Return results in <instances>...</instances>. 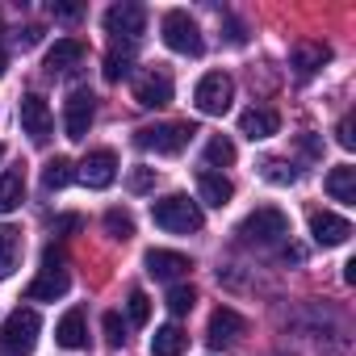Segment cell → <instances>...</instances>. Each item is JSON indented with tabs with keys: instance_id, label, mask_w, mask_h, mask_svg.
Here are the masks:
<instances>
[{
	"instance_id": "603a6c76",
	"label": "cell",
	"mask_w": 356,
	"mask_h": 356,
	"mask_svg": "<svg viewBox=\"0 0 356 356\" xmlns=\"http://www.w3.org/2000/svg\"><path fill=\"white\" fill-rule=\"evenodd\" d=\"M327 193L335 202H356V168L352 163H339L327 172Z\"/></svg>"
},
{
	"instance_id": "836d02e7",
	"label": "cell",
	"mask_w": 356,
	"mask_h": 356,
	"mask_svg": "<svg viewBox=\"0 0 356 356\" xmlns=\"http://www.w3.org/2000/svg\"><path fill=\"white\" fill-rule=\"evenodd\" d=\"M80 227H84V218H80V214H63V218H55V222H51V231H55V235H72V231H80Z\"/></svg>"
},
{
	"instance_id": "cb8c5ba5",
	"label": "cell",
	"mask_w": 356,
	"mask_h": 356,
	"mask_svg": "<svg viewBox=\"0 0 356 356\" xmlns=\"http://www.w3.org/2000/svg\"><path fill=\"white\" fill-rule=\"evenodd\" d=\"M72 181H76V163L72 159H63V155L47 159V168H42V185L47 189H67Z\"/></svg>"
},
{
	"instance_id": "8fae6325",
	"label": "cell",
	"mask_w": 356,
	"mask_h": 356,
	"mask_svg": "<svg viewBox=\"0 0 356 356\" xmlns=\"http://www.w3.org/2000/svg\"><path fill=\"white\" fill-rule=\"evenodd\" d=\"M80 181L88 185V189H109L113 185V176H118V155L109 151V147H101V151H88L84 159H80Z\"/></svg>"
},
{
	"instance_id": "7a4b0ae2",
	"label": "cell",
	"mask_w": 356,
	"mask_h": 356,
	"mask_svg": "<svg viewBox=\"0 0 356 356\" xmlns=\"http://www.w3.org/2000/svg\"><path fill=\"white\" fill-rule=\"evenodd\" d=\"M38 331H42L38 310L34 306H17L5 318V327H0V356H34Z\"/></svg>"
},
{
	"instance_id": "9a60e30c",
	"label": "cell",
	"mask_w": 356,
	"mask_h": 356,
	"mask_svg": "<svg viewBox=\"0 0 356 356\" xmlns=\"http://www.w3.org/2000/svg\"><path fill=\"white\" fill-rule=\"evenodd\" d=\"M67 289H72V277L63 273V264H47V268L30 281L26 298H30V302H55V298H63Z\"/></svg>"
},
{
	"instance_id": "4316f807",
	"label": "cell",
	"mask_w": 356,
	"mask_h": 356,
	"mask_svg": "<svg viewBox=\"0 0 356 356\" xmlns=\"http://www.w3.org/2000/svg\"><path fill=\"white\" fill-rule=\"evenodd\" d=\"M327 59H331V51H327V47H298V55H293V63H298V72H302V76L318 72Z\"/></svg>"
},
{
	"instance_id": "d4e9b609",
	"label": "cell",
	"mask_w": 356,
	"mask_h": 356,
	"mask_svg": "<svg viewBox=\"0 0 356 356\" xmlns=\"http://www.w3.org/2000/svg\"><path fill=\"white\" fill-rule=\"evenodd\" d=\"M105 235L118 239V243H126L134 235V214L130 210H105Z\"/></svg>"
},
{
	"instance_id": "5b68a950",
	"label": "cell",
	"mask_w": 356,
	"mask_h": 356,
	"mask_svg": "<svg viewBox=\"0 0 356 356\" xmlns=\"http://www.w3.org/2000/svg\"><path fill=\"white\" fill-rule=\"evenodd\" d=\"M239 235H243L248 243H260V248L281 243V239L289 235V214L277 210V206H260V210H252V214L239 222Z\"/></svg>"
},
{
	"instance_id": "52a82bcc",
	"label": "cell",
	"mask_w": 356,
	"mask_h": 356,
	"mask_svg": "<svg viewBox=\"0 0 356 356\" xmlns=\"http://www.w3.org/2000/svg\"><path fill=\"white\" fill-rule=\"evenodd\" d=\"M147 30V9L143 5H113L105 13V34H113V42H138Z\"/></svg>"
},
{
	"instance_id": "ffe728a7",
	"label": "cell",
	"mask_w": 356,
	"mask_h": 356,
	"mask_svg": "<svg viewBox=\"0 0 356 356\" xmlns=\"http://www.w3.org/2000/svg\"><path fill=\"white\" fill-rule=\"evenodd\" d=\"M80 59H84V42H76V38H59V42L47 51V72H51V76H63V72H72Z\"/></svg>"
},
{
	"instance_id": "5bb4252c",
	"label": "cell",
	"mask_w": 356,
	"mask_h": 356,
	"mask_svg": "<svg viewBox=\"0 0 356 356\" xmlns=\"http://www.w3.org/2000/svg\"><path fill=\"white\" fill-rule=\"evenodd\" d=\"M310 235H314V243H318V248H339V243H348L352 222H348L343 214L314 210V214H310Z\"/></svg>"
},
{
	"instance_id": "d590c367",
	"label": "cell",
	"mask_w": 356,
	"mask_h": 356,
	"mask_svg": "<svg viewBox=\"0 0 356 356\" xmlns=\"http://www.w3.org/2000/svg\"><path fill=\"white\" fill-rule=\"evenodd\" d=\"M51 13L63 17V22H76V17H80V5H51Z\"/></svg>"
},
{
	"instance_id": "f546056e",
	"label": "cell",
	"mask_w": 356,
	"mask_h": 356,
	"mask_svg": "<svg viewBox=\"0 0 356 356\" xmlns=\"http://www.w3.org/2000/svg\"><path fill=\"white\" fill-rule=\"evenodd\" d=\"M130 67H134V59H130L126 51H109V55H105V80H109V84L126 80V76H130Z\"/></svg>"
},
{
	"instance_id": "8992f818",
	"label": "cell",
	"mask_w": 356,
	"mask_h": 356,
	"mask_svg": "<svg viewBox=\"0 0 356 356\" xmlns=\"http://www.w3.org/2000/svg\"><path fill=\"white\" fill-rule=\"evenodd\" d=\"M193 101H197V109L206 118H222L231 109V101H235V80L227 72H206L197 80V88H193Z\"/></svg>"
},
{
	"instance_id": "f1b7e54d",
	"label": "cell",
	"mask_w": 356,
	"mask_h": 356,
	"mask_svg": "<svg viewBox=\"0 0 356 356\" xmlns=\"http://www.w3.org/2000/svg\"><path fill=\"white\" fill-rule=\"evenodd\" d=\"M126 314H130L134 327H147V323H151V298H147L143 289H130V298H126Z\"/></svg>"
},
{
	"instance_id": "6da1fadb",
	"label": "cell",
	"mask_w": 356,
	"mask_h": 356,
	"mask_svg": "<svg viewBox=\"0 0 356 356\" xmlns=\"http://www.w3.org/2000/svg\"><path fill=\"white\" fill-rule=\"evenodd\" d=\"M151 222H155L159 231H168V235H193V231H202L206 214H202V206H197L193 197L168 193V197L151 202Z\"/></svg>"
},
{
	"instance_id": "e0dca14e",
	"label": "cell",
	"mask_w": 356,
	"mask_h": 356,
	"mask_svg": "<svg viewBox=\"0 0 356 356\" xmlns=\"http://www.w3.org/2000/svg\"><path fill=\"white\" fill-rule=\"evenodd\" d=\"M277 130H281V118H277L273 109H264V105H252V109H243V113H239V134H248L252 143L273 138Z\"/></svg>"
},
{
	"instance_id": "d6986e66",
	"label": "cell",
	"mask_w": 356,
	"mask_h": 356,
	"mask_svg": "<svg viewBox=\"0 0 356 356\" xmlns=\"http://www.w3.org/2000/svg\"><path fill=\"white\" fill-rule=\"evenodd\" d=\"M22 231L17 227H9V222H0V281H9L13 273H17V264H22Z\"/></svg>"
},
{
	"instance_id": "7402d4cb",
	"label": "cell",
	"mask_w": 356,
	"mask_h": 356,
	"mask_svg": "<svg viewBox=\"0 0 356 356\" xmlns=\"http://www.w3.org/2000/svg\"><path fill=\"white\" fill-rule=\"evenodd\" d=\"M55 339L63 348H84L88 343V327H84V310H67L55 327Z\"/></svg>"
},
{
	"instance_id": "2e32d148",
	"label": "cell",
	"mask_w": 356,
	"mask_h": 356,
	"mask_svg": "<svg viewBox=\"0 0 356 356\" xmlns=\"http://www.w3.org/2000/svg\"><path fill=\"white\" fill-rule=\"evenodd\" d=\"M231 197H235V185L227 181L222 172H197V202L202 206L222 210V206H231Z\"/></svg>"
},
{
	"instance_id": "277c9868",
	"label": "cell",
	"mask_w": 356,
	"mask_h": 356,
	"mask_svg": "<svg viewBox=\"0 0 356 356\" xmlns=\"http://www.w3.org/2000/svg\"><path fill=\"white\" fill-rule=\"evenodd\" d=\"M159 34H163V47H168V51H176V55H189V59H197V55L206 51V42H202V30H197V22H193L185 9H172V13H163V26H159Z\"/></svg>"
},
{
	"instance_id": "ac0fdd59",
	"label": "cell",
	"mask_w": 356,
	"mask_h": 356,
	"mask_svg": "<svg viewBox=\"0 0 356 356\" xmlns=\"http://www.w3.org/2000/svg\"><path fill=\"white\" fill-rule=\"evenodd\" d=\"M185 348H189V331H185L181 323L155 327V335H151V356H185Z\"/></svg>"
},
{
	"instance_id": "8d00e7d4",
	"label": "cell",
	"mask_w": 356,
	"mask_h": 356,
	"mask_svg": "<svg viewBox=\"0 0 356 356\" xmlns=\"http://www.w3.org/2000/svg\"><path fill=\"white\" fill-rule=\"evenodd\" d=\"M38 38H42V30H38V26H26V30L17 34V42H22V47H34Z\"/></svg>"
},
{
	"instance_id": "7c38bea8",
	"label": "cell",
	"mask_w": 356,
	"mask_h": 356,
	"mask_svg": "<svg viewBox=\"0 0 356 356\" xmlns=\"http://www.w3.org/2000/svg\"><path fill=\"white\" fill-rule=\"evenodd\" d=\"M134 101L143 105V109H163V105H172V76L168 72H143L138 80H134Z\"/></svg>"
},
{
	"instance_id": "3957f363",
	"label": "cell",
	"mask_w": 356,
	"mask_h": 356,
	"mask_svg": "<svg viewBox=\"0 0 356 356\" xmlns=\"http://www.w3.org/2000/svg\"><path fill=\"white\" fill-rule=\"evenodd\" d=\"M193 134H197V130H193L189 122H155V126L134 130V143H138L143 151H155V155H181Z\"/></svg>"
},
{
	"instance_id": "4dcf8cb0",
	"label": "cell",
	"mask_w": 356,
	"mask_h": 356,
	"mask_svg": "<svg viewBox=\"0 0 356 356\" xmlns=\"http://www.w3.org/2000/svg\"><path fill=\"white\" fill-rule=\"evenodd\" d=\"M126 185H130V193H151L155 189V168H130V176H126Z\"/></svg>"
},
{
	"instance_id": "83f0119b",
	"label": "cell",
	"mask_w": 356,
	"mask_h": 356,
	"mask_svg": "<svg viewBox=\"0 0 356 356\" xmlns=\"http://www.w3.org/2000/svg\"><path fill=\"white\" fill-rule=\"evenodd\" d=\"M193 306H197V289L193 285H172L168 289V310L172 314H189Z\"/></svg>"
},
{
	"instance_id": "d6a6232c",
	"label": "cell",
	"mask_w": 356,
	"mask_h": 356,
	"mask_svg": "<svg viewBox=\"0 0 356 356\" xmlns=\"http://www.w3.org/2000/svg\"><path fill=\"white\" fill-rule=\"evenodd\" d=\"M105 343H109V348H122V343H126V327H122V314H113V310L105 314Z\"/></svg>"
},
{
	"instance_id": "30bf717a",
	"label": "cell",
	"mask_w": 356,
	"mask_h": 356,
	"mask_svg": "<svg viewBox=\"0 0 356 356\" xmlns=\"http://www.w3.org/2000/svg\"><path fill=\"white\" fill-rule=\"evenodd\" d=\"M206 335H210V343H214V348H235V343L248 335V318H243L239 310H231V306H218V310L210 314Z\"/></svg>"
},
{
	"instance_id": "484cf974",
	"label": "cell",
	"mask_w": 356,
	"mask_h": 356,
	"mask_svg": "<svg viewBox=\"0 0 356 356\" xmlns=\"http://www.w3.org/2000/svg\"><path fill=\"white\" fill-rule=\"evenodd\" d=\"M206 163H210V168H231V163H235V143L222 138V134H214V138L206 143Z\"/></svg>"
},
{
	"instance_id": "f35d334b",
	"label": "cell",
	"mask_w": 356,
	"mask_h": 356,
	"mask_svg": "<svg viewBox=\"0 0 356 356\" xmlns=\"http://www.w3.org/2000/svg\"><path fill=\"white\" fill-rule=\"evenodd\" d=\"M0 159H5V143H0Z\"/></svg>"
},
{
	"instance_id": "9c48e42d",
	"label": "cell",
	"mask_w": 356,
	"mask_h": 356,
	"mask_svg": "<svg viewBox=\"0 0 356 356\" xmlns=\"http://www.w3.org/2000/svg\"><path fill=\"white\" fill-rule=\"evenodd\" d=\"M92 118H97V101H92V92L88 88H76L72 97H67V105H63V130H67V138H84L88 134V126H92Z\"/></svg>"
},
{
	"instance_id": "44dd1931",
	"label": "cell",
	"mask_w": 356,
	"mask_h": 356,
	"mask_svg": "<svg viewBox=\"0 0 356 356\" xmlns=\"http://www.w3.org/2000/svg\"><path fill=\"white\" fill-rule=\"evenodd\" d=\"M26 197V176L22 168H5L0 172V214H13Z\"/></svg>"
},
{
	"instance_id": "74e56055",
	"label": "cell",
	"mask_w": 356,
	"mask_h": 356,
	"mask_svg": "<svg viewBox=\"0 0 356 356\" xmlns=\"http://www.w3.org/2000/svg\"><path fill=\"white\" fill-rule=\"evenodd\" d=\"M9 72V55H5V47H0V76Z\"/></svg>"
},
{
	"instance_id": "ba28073f",
	"label": "cell",
	"mask_w": 356,
	"mask_h": 356,
	"mask_svg": "<svg viewBox=\"0 0 356 356\" xmlns=\"http://www.w3.org/2000/svg\"><path fill=\"white\" fill-rule=\"evenodd\" d=\"M17 113H22V130L30 134V143H47V138L55 134V113H51L47 97H38V92H26Z\"/></svg>"
},
{
	"instance_id": "4fadbf2b",
	"label": "cell",
	"mask_w": 356,
	"mask_h": 356,
	"mask_svg": "<svg viewBox=\"0 0 356 356\" xmlns=\"http://www.w3.org/2000/svg\"><path fill=\"white\" fill-rule=\"evenodd\" d=\"M143 264H147V273H151L155 281H181V277L193 268V260H189L185 252H168V248H151V252L143 256Z\"/></svg>"
},
{
	"instance_id": "e575fe53",
	"label": "cell",
	"mask_w": 356,
	"mask_h": 356,
	"mask_svg": "<svg viewBox=\"0 0 356 356\" xmlns=\"http://www.w3.org/2000/svg\"><path fill=\"white\" fill-rule=\"evenodd\" d=\"M335 138H339V147H348V151L356 147V134H352V118H343V122H339V130H335Z\"/></svg>"
},
{
	"instance_id": "1f68e13d",
	"label": "cell",
	"mask_w": 356,
	"mask_h": 356,
	"mask_svg": "<svg viewBox=\"0 0 356 356\" xmlns=\"http://www.w3.org/2000/svg\"><path fill=\"white\" fill-rule=\"evenodd\" d=\"M264 181H273V185H293L298 172H293L289 163H281V159H268V163H264Z\"/></svg>"
}]
</instances>
